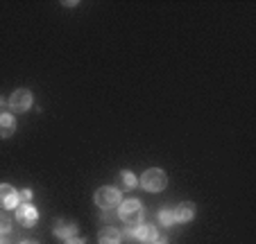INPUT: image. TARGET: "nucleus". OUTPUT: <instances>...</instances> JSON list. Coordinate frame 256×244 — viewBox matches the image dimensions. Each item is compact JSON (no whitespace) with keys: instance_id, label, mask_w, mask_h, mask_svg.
Returning a JSON list of instances; mask_svg holds the SVG:
<instances>
[{"instance_id":"nucleus-1","label":"nucleus","mask_w":256,"mask_h":244,"mask_svg":"<svg viewBox=\"0 0 256 244\" xmlns=\"http://www.w3.org/2000/svg\"><path fill=\"white\" fill-rule=\"evenodd\" d=\"M118 217L125 222L130 229L138 226L145 217V208L138 199H122L120 201V208H118Z\"/></svg>"},{"instance_id":"nucleus-2","label":"nucleus","mask_w":256,"mask_h":244,"mask_svg":"<svg viewBox=\"0 0 256 244\" xmlns=\"http://www.w3.org/2000/svg\"><path fill=\"white\" fill-rule=\"evenodd\" d=\"M93 201H96V206L102 208V211H112V208L120 206L122 192L118 190V188L102 186V188H98V190H96V197H93Z\"/></svg>"},{"instance_id":"nucleus-3","label":"nucleus","mask_w":256,"mask_h":244,"mask_svg":"<svg viewBox=\"0 0 256 244\" xmlns=\"http://www.w3.org/2000/svg\"><path fill=\"white\" fill-rule=\"evenodd\" d=\"M140 188L148 192H161L166 186H168V177H166L164 170L159 168H152L148 170V172H143V177H140Z\"/></svg>"},{"instance_id":"nucleus-4","label":"nucleus","mask_w":256,"mask_h":244,"mask_svg":"<svg viewBox=\"0 0 256 244\" xmlns=\"http://www.w3.org/2000/svg\"><path fill=\"white\" fill-rule=\"evenodd\" d=\"M125 235H127V238H134L136 242H143V244H152V242H156V240H159V231H156V226L143 224V222H140L138 226H134V229H130V226H127Z\"/></svg>"},{"instance_id":"nucleus-5","label":"nucleus","mask_w":256,"mask_h":244,"mask_svg":"<svg viewBox=\"0 0 256 244\" xmlns=\"http://www.w3.org/2000/svg\"><path fill=\"white\" fill-rule=\"evenodd\" d=\"M7 104H10V109L14 111V113H25V111L32 106V93H30L28 88H18V91L12 93Z\"/></svg>"},{"instance_id":"nucleus-6","label":"nucleus","mask_w":256,"mask_h":244,"mask_svg":"<svg viewBox=\"0 0 256 244\" xmlns=\"http://www.w3.org/2000/svg\"><path fill=\"white\" fill-rule=\"evenodd\" d=\"M16 220L20 222V226L32 229V226L36 224V220H39V211H36L32 204H18V206H16Z\"/></svg>"},{"instance_id":"nucleus-7","label":"nucleus","mask_w":256,"mask_h":244,"mask_svg":"<svg viewBox=\"0 0 256 244\" xmlns=\"http://www.w3.org/2000/svg\"><path fill=\"white\" fill-rule=\"evenodd\" d=\"M18 201H20V197H18L16 188H12L10 183H0V208H2V211H10V208L16 211Z\"/></svg>"},{"instance_id":"nucleus-8","label":"nucleus","mask_w":256,"mask_h":244,"mask_svg":"<svg viewBox=\"0 0 256 244\" xmlns=\"http://www.w3.org/2000/svg\"><path fill=\"white\" fill-rule=\"evenodd\" d=\"M78 229L80 226L75 224V222L72 220H57L54 222V235H57V238H62V240H70V238H75V235H78Z\"/></svg>"},{"instance_id":"nucleus-9","label":"nucleus","mask_w":256,"mask_h":244,"mask_svg":"<svg viewBox=\"0 0 256 244\" xmlns=\"http://www.w3.org/2000/svg\"><path fill=\"white\" fill-rule=\"evenodd\" d=\"M98 242L100 244H122V233L116 226H102L98 233Z\"/></svg>"},{"instance_id":"nucleus-10","label":"nucleus","mask_w":256,"mask_h":244,"mask_svg":"<svg viewBox=\"0 0 256 244\" xmlns=\"http://www.w3.org/2000/svg\"><path fill=\"white\" fill-rule=\"evenodd\" d=\"M174 213V222H190L195 217V204L193 201H184V204H179L177 208H172Z\"/></svg>"},{"instance_id":"nucleus-11","label":"nucleus","mask_w":256,"mask_h":244,"mask_svg":"<svg viewBox=\"0 0 256 244\" xmlns=\"http://www.w3.org/2000/svg\"><path fill=\"white\" fill-rule=\"evenodd\" d=\"M16 131V118L12 113H0V138H10Z\"/></svg>"},{"instance_id":"nucleus-12","label":"nucleus","mask_w":256,"mask_h":244,"mask_svg":"<svg viewBox=\"0 0 256 244\" xmlns=\"http://www.w3.org/2000/svg\"><path fill=\"white\" fill-rule=\"evenodd\" d=\"M136 186H138V179H136L134 177V174H132L130 172V170H122V172L120 174H118V190H134V188Z\"/></svg>"},{"instance_id":"nucleus-13","label":"nucleus","mask_w":256,"mask_h":244,"mask_svg":"<svg viewBox=\"0 0 256 244\" xmlns=\"http://www.w3.org/2000/svg\"><path fill=\"white\" fill-rule=\"evenodd\" d=\"M10 233H12V215L0 208V238H2V235H10Z\"/></svg>"},{"instance_id":"nucleus-14","label":"nucleus","mask_w":256,"mask_h":244,"mask_svg":"<svg viewBox=\"0 0 256 244\" xmlns=\"http://www.w3.org/2000/svg\"><path fill=\"white\" fill-rule=\"evenodd\" d=\"M159 224L166 226V229H168V226H172V224H177V222H174L172 208H161V211H159Z\"/></svg>"},{"instance_id":"nucleus-15","label":"nucleus","mask_w":256,"mask_h":244,"mask_svg":"<svg viewBox=\"0 0 256 244\" xmlns=\"http://www.w3.org/2000/svg\"><path fill=\"white\" fill-rule=\"evenodd\" d=\"M18 197H20V199H23V204H30L34 195H32V190H30V188H23V190L18 192Z\"/></svg>"},{"instance_id":"nucleus-16","label":"nucleus","mask_w":256,"mask_h":244,"mask_svg":"<svg viewBox=\"0 0 256 244\" xmlns=\"http://www.w3.org/2000/svg\"><path fill=\"white\" fill-rule=\"evenodd\" d=\"M66 244H84V240H80V238H70V240H66Z\"/></svg>"},{"instance_id":"nucleus-17","label":"nucleus","mask_w":256,"mask_h":244,"mask_svg":"<svg viewBox=\"0 0 256 244\" xmlns=\"http://www.w3.org/2000/svg\"><path fill=\"white\" fill-rule=\"evenodd\" d=\"M5 106H7V100L0 95V113H5Z\"/></svg>"},{"instance_id":"nucleus-18","label":"nucleus","mask_w":256,"mask_h":244,"mask_svg":"<svg viewBox=\"0 0 256 244\" xmlns=\"http://www.w3.org/2000/svg\"><path fill=\"white\" fill-rule=\"evenodd\" d=\"M0 244H12V242H10V238H7V235H2V238H0Z\"/></svg>"},{"instance_id":"nucleus-19","label":"nucleus","mask_w":256,"mask_h":244,"mask_svg":"<svg viewBox=\"0 0 256 244\" xmlns=\"http://www.w3.org/2000/svg\"><path fill=\"white\" fill-rule=\"evenodd\" d=\"M18 244H36L34 240H23V242H18Z\"/></svg>"},{"instance_id":"nucleus-20","label":"nucleus","mask_w":256,"mask_h":244,"mask_svg":"<svg viewBox=\"0 0 256 244\" xmlns=\"http://www.w3.org/2000/svg\"><path fill=\"white\" fill-rule=\"evenodd\" d=\"M152 244H166V242H161V240H156V242H152Z\"/></svg>"}]
</instances>
